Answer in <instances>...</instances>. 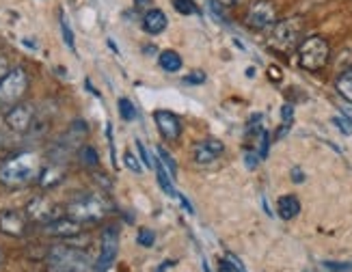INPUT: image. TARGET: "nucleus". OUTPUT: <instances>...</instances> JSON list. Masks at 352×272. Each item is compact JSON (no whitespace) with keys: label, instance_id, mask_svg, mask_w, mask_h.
<instances>
[{"label":"nucleus","instance_id":"obj_1","mask_svg":"<svg viewBox=\"0 0 352 272\" xmlns=\"http://www.w3.org/2000/svg\"><path fill=\"white\" fill-rule=\"evenodd\" d=\"M41 173V158L37 151H22L9 156L0 164V184L7 188H22L37 181Z\"/></svg>","mask_w":352,"mask_h":272},{"label":"nucleus","instance_id":"obj_2","mask_svg":"<svg viewBox=\"0 0 352 272\" xmlns=\"http://www.w3.org/2000/svg\"><path fill=\"white\" fill-rule=\"evenodd\" d=\"M302 30H305L302 18L277 20L270 26L268 45H270L272 50L281 52V54H289L292 50H296L298 43L302 41Z\"/></svg>","mask_w":352,"mask_h":272},{"label":"nucleus","instance_id":"obj_3","mask_svg":"<svg viewBox=\"0 0 352 272\" xmlns=\"http://www.w3.org/2000/svg\"><path fill=\"white\" fill-rule=\"evenodd\" d=\"M298 63L302 69L307 71H320L329 65V58H331V45L324 37L320 35H311V37H305L298 43Z\"/></svg>","mask_w":352,"mask_h":272},{"label":"nucleus","instance_id":"obj_4","mask_svg":"<svg viewBox=\"0 0 352 272\" xmlns=\"http://www.w3.org/2000/svg\"><path fill=\"white\" fill-rule=\"evenodd\" d=\"M111 212V205L109 201L104 199L102 194H82L78 196V199H74L67 209H65V214L74 220H78V223H98L102 220L106 214Z\"/></svg>","mask_w":352,"mask_h":272},{"label":"nucleus","instance_id":"obj_5","mask_svg":"<svg viewBox=\"0 0 352 272\" xmlns=\"http://www.w3.org/2000/svg\"><path fill=\"white\" fill-rule=\"evenodd\" d=\"M30 78L24 67H11L0 80V106H15L28 91Z\"/></svg>","mask_w":352,"mask_h":272},{"label":"nucleus","instance_id":"obj_6","mask_svg":"<svg viewBox=\"0 0 352 272\" xmlns=\"http://www.w3.org/2000/svg\"><path fill=\"white\" fill-rule=\"evenodd\" d=\"M48 264H54L67 272H91V260L69 245H56L48 253Z\"/></svg>","mask_w":352,"mask_h":272},{"label":"nucleus","instance_id":"obj_7","mask_svg":"<svg viewBox=\"0 0 352 272\" xmlns=\"http://www.w3.org/2000/svg\"><path fill=\"white\" fill-rule=\"evenodd\" d=\"M247 26L253 30H264L270 28L279 20V7L274 5V0H255V3L247 9Z\"/></svg>","mask_w":352,"mask_h":272},{"label":"nucleus","instance_id":"obj_8","mask_svg":"<svg viewBox=\"0 0 352 272\" xmlns=\"http://www.w3.org/2000/svg\"><path fill=\"white\" fill-rule=\"evenodd\" d=\"M35 117H37V111L33 104H22L18 102L15 106L5 113V126L15 132V134H26L33 130L35 126Z\"/></svg>","mask_w":352,"mask_h":272},{"label":"nucleus","instance_id":"obj_9","mask_svg":"<svg viewBox=\"0 0 352 272\" xmlns=\"http://www.w3.org/2000/svg\"><path fill=\"white\" fill-rule=\"evenodd\" d=\"M26 216L28 220H35L39 225H48L54 218L63 216V209L56 201H52L48 194H39L35 199H30L26 205Z\"/></svg>","mask_w":352,"mask_h":272},{"label":"nucleus","instance_id":"obj_10","mask_svg":"<svg viewBox=\"0 0 352 272\" xmlns=\"http://www.w3.org/2000/svg\"><path fill=\"white\" fill-rule=\"evenodd\" d=\"M117 251H119V234L115 227H106L102 231V238H100V255H98V262H96V272H106L117 257Z\"/></svg>","mask_w":352,"mask_h":272},{"label":"nucleus","instance_id":"obj_11","mask_svg":"<svg viewBox=\"0 0 352 272\" xmlns=\"http://www.w3.org/2000/svg\"><path fill=\"white\" fill-rule=\"evenodd\" d=\"M0 231L11 238H22L28 231V216L20 209H3L0 212Z\"/></svg>","mask_w":352,"mask_h":272},{"label":"nucleus","instance_id":"obj_12","mask_svg":"<svg viewBox=\"0 0 352 272\" xmlns=\"http://www.w3.org/2000/svg\"><path fill=\"white\" fill-rule=\"evenodd\" d=\"M43 231L48 234V236H52V238L72 240V238H76V236H80V234H82V223H78V220L69 218L67 214H63V216L54 218L52 223L43 225Z\"/></svg>","mask_w":352,"mask_h":272},{"label":"nucleus","instance_id":"obj_13","mask_svg":"<svg viewBox=\"0 0 352 272\" xmlns=\"http://www.w3.org/2000/svg\"><path fill=\"white\" fill-rule=\"evenodd\" d=\"M154 121H156V128L160 132L162 139L166 141H177L182 136V121L175 113L171 111H156L154 113Z\"/></svg>","mask_w":352,"mask_h":272},{"label":"nucleus","instance_id":"obj_14","mask_svg":"<svg viewBox=\"0 0 352 272\" xmlns=\"http://www.w3.org/2000/svg\"><path fill=\"white\" fill-rule=\"evenodd\" d=\"M225 151L223 141L219 139H206V141H199L192 149V158L197 164H210L214 160H219V156Z\"/></svg>","mask_w":352,"mask_h":272},{"label":"nucleus","instance_id":"obj_15","mask_svg":"<svg viewBox=\"0 0 352 272\" xmlns=\"http://www.w3.org/2000/svg\"><path fill=\"white\" fill-rule=\"evenodd\" d=\"M63 179H65V166L60 164V162H50V164L41 166V173L37 177V184L41 188H45V190H50V188L58 186Z\"/></svg>","mask_w":352,"mask_h":272},{"label":"nucleus","instance_id":"obj_16","mask_svg":"<svg viewBox=\"0 0 352 272\" xmlns=\"http://www.w3.org/2000/svg\"><path fill=\"white\" fill-rule=\"evenodd\" d=\"M169 26V18L164 15V11L160 9H149L143 15V30L149 35H160Z\"/></svg>","mask_w":352,"mask_h":272},{"label":"nucleus","instance_id":"obj_17","mask_svg":"<svg viewBox=\"0 0 352 272\" xmlns=\"http://www.w3.org/2000/svg\"><path fill=\"white\" fill-rule=\"evenodd\" d=\"M277 212H279V216L283 220H292V218L298 216L300 201L296 199L294 194H283V196H279V201H277Z\"/></svg>","mask_w":352,"mask_h":272},{"label":"nucleus","instance_id":"obj_18","mask_svg":"<svg viewBox=\"0 0 352 272\" xmlns=\"http://www.w3.org/2000/svg\"><path fill=\"white\" fill-rule=\"evenodd\" d=\"M158 63L166 73H175L182 69V56L175 50H162L158 56Z\"/></svg>","mask_w":352,"mask_h":272},{"label":"nucleus","instance_id":"obj_19","mask_svg":"<svg viewBox=\"0 0 352 272\" xmlns=\"http://www.w3.org/2000/svg\"><path fill=\"white\" fill-rule=\"evenodd\" d=\"M335 87H338V93L346 102L352 104V67H348V69H344L340 73V78H338V82H335Z\"/></svg>","mask_w":352,"mask_h":272},{"label":"nucleus","instance_id":"obj_20","mask_svg":"<svg viewBox=\"0 0 352 272\" xmlns=\"http://www.w3.org/2000/svg\"><path fill=\"white\" fill-rule=\"evenodd\" d=\"M158 162L162 164V169L169 173V177L171 179H175V173H177V166H175V162H173V158H171V154H166V149L164 147H158Z\"/></svg>","mask_w":352,"mask_h":272},{"label":"nucleus","instance_id":"obj_21","mask_svg":"<svg viewBox=\"0 0 352 272\" xmlns=\"http://www.w3.org/2000/svg\"><path fill=\"white\" fill-rule=\"evenodd\" d=\"M117 104H119L117 109H119L121 119H124V121H134L136 119V109H134V104L128 98H121Z\"/></svg>","mask_w":352,"mask_h":272},{"label":"nucleus","instance_id":"obj_22","mask_svg":"<svg viewBox=\"0 0 352 272\" xmlns=\"http://www.w3.org/2000/svg\"><path fill=\"white\" fill-rule=\"evenodd\" d=\"M171 3H173V9L177 13H182V15H195V13H199V7H197L195 0H171Z\"/></svg>","mask_w":352,"mask_h":272},{"label":"nucleus","instance_id":"obj_23","mask_svg":"<svg viewBox=\"0 0 352 272\" xmlns=\"http://www.w3.org/2000/svg\"><path fill=\"white\" fill-rule=\"evenodd\" d=\"M58 24H60V33H63V39H65V43H67V48H69V50H76L74 33H72V28H69V22H67V18H65V13H60Z\"/></svg>","mask_w":352,"mask_h":272},{"label":"nucleus","instance_id":"obj_24","mask_svg":"<svg viewBox=\"0 0 352 272\" xmlns=\"http://www.w3.org/2000/svg\"><path fill=\"white\" fill-rule=\"evenodd\" d=\"M80 160L87 164V166H98V162H100V156H98V151L94 149V147H89V145H85V147H80Z\"/></svg>","mask_w":352,"mask_h":272},{"label":"nucleus","instance_id":"obj_25","mask_svg":"<svg viewBox=\"0 0 352 272\" xmlns=\"http://www.w3.org/2000/svg\"><path fill=\"white\" fill-rule=\"evenodd\" d=\"M136 242H139L141 247L149 249V247H154V242H156V234L147 229V227H143V229L139 231V236H136Z\"/></svg>","mask_w":352,"mask_h":272},{"label":"nucleus","instance_id":"obj_26","mask_svg":"<svg viewBox=\"0 0 352 272\" xmlns=\"http://www.w3.org/2000/svg\"><path fill=\"white\" fill-rule=\"evenodd\" d=\"M136 149H139V154H141V160H143V164H145V166H149V169H156V158L149 154L147 147H145L141 141H136Z\"/></svg>","mask_w":352,"mask_h":272},{"label":"nucleus","instance_id":"obj_27","mask_svg":"<svg viewBox=\"0 0 352 272\" xmlns=\"http://www.w3.org/2000/svg\"><path fill=\"white\" fill-rule=\"evenodd\" d=\"M126 166L132 169L134 173H141V164H139V158H136L132 151H126Z\"/></svg>","mask_w":352,"mask_h":272},{"label":"nucleus","instance_id":"obj_28","mask_svg":"<svg viewBox=\"0 0 352 272\" xmlns=\"http://www.w3.org/2000/svg\"><path fill=\"white\" fill-rule=\"evenodd\" d=\"M333 124L338 126L344 134H352V121L350 119H344V117H335Z\"/></svg>","mask_w":352,"mask_h":272},{"label":"nucleus","instance_id":"obj_29","mask_svg":"<svg viewBox=\"0 0 352 272\" xmlns=\"http://www.w3.org/2000/svg\"><path fill=\"white\" fill-rule=\"evenodd\" d=\"M204 80H206V73L201 69H195L190 76H186V78H184V82H188V84H201Z\"/></svg>","mask_w":352,"mask_h":272},{"label":"nucleus","instance_id":"obj_30","mask_svg":"<svg viewBox=\"0 0 352 272\" xmlns=\"http://www.w3.org/2000/svg\"><path fill=\"white\" fill-rule=\"evenodd\" d=\"M324 268L331 272H350L352 264H335V262H324Z\"/></svg>","mask_w":352,"mask_h":272},{"label":"nucleus","instance_id":"obj_31","mask_svg":"<svg viewBox=\"0 0 352 272\" xmlns=\"http://www.w3.org/2000/svg\"><path fill=\"white\" fill-rule=\"evenodd\" d=\"M225 257H227V260H229V264L234 266V272H247V270H244V266H242V262L238 260V257H236L234 253H227Z\"/></svg>","mask_w":352,"mask_h":272},{"label":"nucleus","instance_id":"obj_32","mask_svg":"<svg viewBox=\"0 0 352 272\" xmlns=\"http://www.w3.org/2000/svg\"><path fill=\"white\" fill-rule=\"evenodd\" d=\"M281 117H283V124H292V117H294V106L285 104L283 111H281Z\"/></svg>","mask_w":352,"mask_h":272},{"label":"nucleus","instance_id":"obj_33","mask_svg":"<svg viewBox=\"0 0 352 272\" xmlns=\"http://www.w3.org/2000/svg\"><path fill=\"white\" fill-rule=\"evenodd\" d=\"M151 3H154V0H134V9H139V11H149L151 9Z\"/></svg>","mask_w":352,"mask_h":272},{"label":"nucleus","instance_id":"obj_34","mask_svg":"<svg viewBox=\"0 0 352 272\" xmlns=\"http://www.w3.org/2000/svg\"><path fill=\"white\" fill-rule=\"evenodd\" d=\"M9 69H11V67H9V60H7V56L0 54V80H3V76H5Z\"/></svg>","mask_w":352,"mask_h":272},{"label":"nucleus","instance_id":"obj_35","mask_svg":"<svg viewBox=\"0 0 352 272\" xmlns=\"http://www.w3.org/2000/svg\"><path fill=\"white\" fill-rule=\"evenodd\" d=\"M219 272H234V266L229 264L227 257H225V260H219Z\"/></svg>","mask_w":352,"mask_h":272},{"label":"nucleus","instance_id":"obj_36","mask_svg":"<svg viewBox=\"0 0 352 272\" xmlns=\"http://www.w3.org/2000/svg\"><path fill=\"white\" fill-rule=\"evenodd\" d=\"M268 76H270L272 80H277V82H279V80H281V69L272 65V67H268Z\"/></svg>","mask_w":352,"mask_h":272},{"label":"nucleus","instance_id":"obj_37","mask_svg":"<svg viewBox=\"0 0 352 272\" xmlns=\"http://www.w3.org/2000/svg\"><path fill=\"white\" fill-rule=\"evenodd\" d=\"M11 156V151H9V147L7 145H3V143H0V164H3L7 158Z\"/></svg>","mask_w":352,"mask_h":272},{"label":"nucleus","instance_id":"obj_38","mask_svg":"<svg viewBox=\"0 0 352 272\" xmlns=\"http://www.w3.org/2000/svg\"><path fill=\"white\" fill-rule=\"evenodd\" d=\"M292 179L296 181V184H300V181L305 179V177H302V173H300V169H294V171H292Z\"/></svg>","mask_w":352,"mask_h":272},{"label":"nucleus","instance_id":"obj_39","mask_svg":"<svg viewBox=\"0 0 352 272\" xmlns=\"http://www.w3.org/2000/svg\"><path fill=\"white\" fill-rule=\"evenodd\" d=\"M255 158H257V156H255V151H253V154H251V151H247V164H249V166H255V162H257Z\"/></svg>","mask_w":352,"mask_h":272},{"label":"nucleus","instance_id":"obj_40","mask_svg":"<svg viewBox=\"0 0 352 272\" xmlns=\"http://www.w3.org/2000/svg\"><path fill=\"white\" fill-rule=\"evenodd\" d=\"M45 272H67V270L58 268V266H54V264H48V266H45Z\"/></svg>","mask_w":352,"mask_h":272},{"label":"nucleus","instance_id":"obj_41","mask_svg":"<svg viewBox=\"0 0 352 272\" xmlns=\"http://www.w3.org/2000/svg\"><path fill=\"white\" fill-rule=\"evenodd\" d=\"M219 5H223V7H232V5H236V3H240V0H217Z\"/></svg>","mask_w":352,"mask_h":272},{"label":"nucleus","instance_id":"obj_42","mask_svg":"<svg viewBox=\"0 0 352 272\" xmlns=\"http://www.w3.org/2000/svg\"><path fill=\"white\" fill-rule=\"evenodd\" d=\"M3 262H5V255H3V251H0V266H3Z\"/></svg>","mask_w":352,"mask_h":272},{"label":"nucleus","instance_id":"obj_43","mask_svg":"<svg viewBox=\"0 0 352 272\" xmlns=\"http://www.w3.org/2000/svg\"><path fill=\"white\" fill-rule=\"evenodd\" d=\"M305 272H318V270H305Z\"/></svg>","mask_w":352,"mask_h":272}]
</instances>
